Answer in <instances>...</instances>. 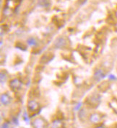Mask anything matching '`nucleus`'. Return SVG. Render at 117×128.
I'll return each mask as SVG.
<instances>
[{
  "label": "nucleus",
  "mask_w": 117,
  "mask_h": 128,
  "mask_svg": "<svg viewBox=\"0 0 117 128\" xmlns=\"http://www.w3.org/2000/svg\"><path fill=\"white\" fill-rule=\"evenodd\" d=\"M32 126L33 128H46V122L42 117H38L32 122Z\"/></svg>",
  "instance_id": "1"
},
{
  "label": "nucleus",
  "mask_w": 117,
  "mask_h": 128,
  "mask_svg": "<svg viewBox=\"0 0 117 128\" xmlns=\"http://www.w3.org/2000/svg\"><path fill=\"white\" fill-rule=\"evenodd\" d=\"M81 105H82V103H79V104H77V105L75 107V108H74V110L75 111H78V110H80V107H81Z\"/></svg>",
  "instance_id": "11"
},
{
  "label": "nucleus",
  "mask_w": 117,
  "mask_h": 128,
  "mask_svg": "<svg viewBox=\"0 0 117 128\" xmlns=\"http://www.w3.org/2000/svg\"><path fill=\"white\" fill-rule=\"evenodd\" d=\"M40 105L35 100H31L28 102V109L31 112H34L38 110Z\"/></svg>",
  "instance_id": "2"
},
{
  "label": "nucleus",
  "mask_w": 117,
  "mask_h": 128,
  "mask_svg": "<svg viewBox=\"0 0 117 128\" xmlns=\"http://www.w3.org/2000/svg\"><path fill=\"white\" fill-rule=\"evenodd\" d=\"M63 122L61 120H55L54 122H53L51 128H63Z\"/></svg>",
  "instance_id": "8"
},
{
  "label": "nucleus",
  "mask_w": 117,
  "mask_h": 128,
  "mask_svg": "<svg viewBox=\"0 0 117 128\" xmlns=\"http://www.w3.org/2000/svg\"><path fill=\"white\" fill-rule=\"evenodd\" d=\"M105 76V74L103 71L100 69H98L97 71H95V72L94 73V79L96 81H100L102 79H103Z\"/></svg>",
  "instance_id": "6"
},
{
  "label": "nucleus",
  "mask_w": 117,
  "mask_h": 128,
  "mask_svg": "<svg viewBox=\"0 0 117 128\" xmlns=\"http://www.w3.org/2000/svg\"><path fill=\"white\" fill-rule=\"evenodd\" d=\"M66 43H67L66 40L64 37H58L56 40L55 45L57 48H62V47H64V46L66 45Z\"/></svg>",
  "instance_id": "7"
},
{
  "label": "nucleus",
  "mask_w": 117,
  "mask_h": 128,
  "mask_svg": "<svg viewBox=\"0 0 117 128\" xmlns=\"http://www.w3.org/2000/svg\"><path fill=\"white\" fill-rule=\"evenodd\" d=\"M3 79H5V81L7 79V77H6V76H5V74H3V73H1V81H3Z\"/></svg>",
  "instance_id": "10"
},
{
  "label": "nucleus",
  "mask_w": 117,
  "mask_h": 128,
  "mask_svg": "<svg viewBox=\"0 0 117 128\" xmlns=\"http://www.w3.org/2000/svg\"><path fill=\"white\" fill-rule=\"evenodd\" d=\"M14 124H16V125H18V120H17V119H15H15H14Z\"/></svg>",
  "instance_id": "14"
},
{
  "label": "nucleus",
  "mask_w": 117,
  "mask_h": 128,
  "mask_svg": "<svg viewBox=\"0 0 117 128\" xmlns=\"http://www.w3.org/2000/svg\"><path fill=\"white\" fill-rule=\"evenodd\" d=\"M116 128H117V126H116Z\"/></svg>",
  "instance_id": "16"
},
{
  "label": "nucleus",
  "mask_w": 117,
  "mask_h": 128,
  "mask_svg": "<svg viewBox=\"0 0 117 128\" xmlns=\"http://www.w3.org/2000/svg\"><path fill=\"white\" fill-rule=\"evenodd\" d=\"M10 86L14 90H18V89H20L21 88L22 83H21V81L19 79H13L10 81Z\"/></svg>",
  "instance_id": "3"
},
{
  "label": "nucleus",
  "mask_w": 117,
  "mask_h": 128,
  "mask_svg": "<svg viewBox=\"0 0 117 128\" xmlns=\"http://www.w3.org/2000/svg\"><path fill=\"white\" fill-rule=\"evenodd\" d=\"M10 102H11V97H10L9 94L5 93L1 95V103L3 105L7 106L10 104Z\"/></svg>",
  "instance_id": "4"
},
{
  "label": "nucleus",
  "mask_w": 117,
  "mask_h": 128,
  "mask_svg": "<svg viewBox=\"0 0 117 128\" xmlns=\"http://www.w3.org/2000/svg\"><path fill=\"white\" fill-rule=\"evenodd\" d=\"M27 43H28V44L29 45H31V46H35V45H37V41H36V40L35 38H33V37H30V38H28V40H27Z\"/></svg>",
  "instance_id": "9"
},
{
  "label": "nucleus",
  "mask_w": 117,
  "mask_h": 128,
  "mask_svg": "<svg viewBox=\"0 0 117 128\" xmlns=\"http://www.w3.org/2000/svg\"><path fill=\"white\" fill-rule=\"evenodd\" d=\"M90 121L93 124H98L101 121V117L98 113H93L90 116Z\"/></svg>",
  "instance_id": "5"
},
{
  "label": "nucleus",
  "mask_w": 117,
  "mask_h": 128,
  "mask_svg": "<svg viewBox=\"0 0 117 128\" xmlns=\"http://www.w3.org/2000/svg\"><path fill=\"white\" fill-rule=\"evenodd\" d=\"M96 128H105L103 127V126H99V127H97Z\"/></svg>",
  "instance_id": "15"
},
{
  "label": "nucleus",
  "mask_w": 117,
  "mask_h": 128,
  "mask_svg": "<svg viewBox=\"0 0 117 128\" xmlns=\"http://www.w3.org/2000/svg\"><path fill=\"white\" fill-rule=\"evenodd\" d=\"M9 128V125L7 123H4L2 125V128Z\"/></svg>",
  "instance_id": "13"
},
{
  "label": "nucleus",
  "mask_w": 117,
  "mask_h": 128,
  "mask_svg": "<svg viewBox=\"0 0 117 128\" xmlns=\"http://www.w3.org/2000/svg\"><path fill=\"white\" fill-rule=\"evenodd\" d=\"M24 119H25V122H28V121H29V119H28V115H26V112L24 113Z\"/></svg>",
  "instance_id": "12"
}]
</instances>
